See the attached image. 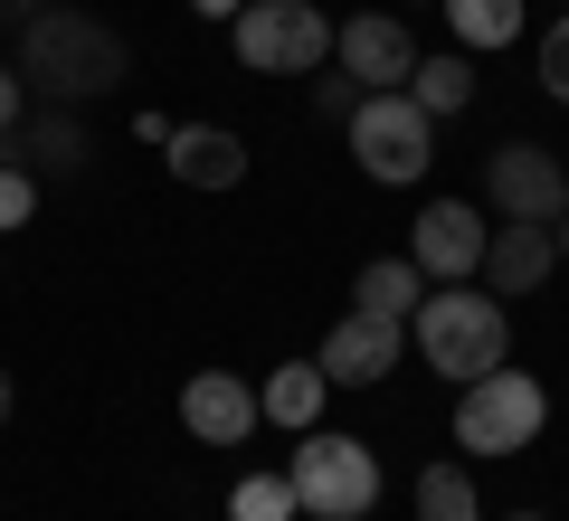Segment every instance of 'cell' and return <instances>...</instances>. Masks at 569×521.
<instances>
[{
	"instance_id": "277c9868",
	"label": "cell",
	"mask_w": 569,
	"mask_h": 521,
	"mask_svg": "<svg viewBox=\"0 0 569 521\" xmlns=\"http://www.w3.org/2000/svg\"><path fill=\"white\" fill-rule=\"evenodd\" d=\"M342 133H351V161H361L370 181H389V190L427 181V161H437V114H427L408 86H389V96H361Z\"/></svg>"
},
{
	"instance_id": "44dd1931",
	"label": "cell",
	"mask_w": 569,
	"mask_h": 521,
	"mask_svg": "<svg viewBox=\"0 0 569 521\" xmlns=\"http://www.w3.org/2000/svg\"><path fill=\"white\" fill-rule=\"evenodd\" d=\"M29 209H39V171L0 161V228H29Z\"/></svg>"
},
{
	"instance_id": "4fadbf2b",
	"label": "cell",
	"mask_w": 569,
	"mask_h": 521,
	"mask_svg": "<svg viewBox=\"0 0 569 521\" xmlns=\"http://www.w3.org/2000/svg\"><path fill=\"white\" fill-rule=\"evenodd\" d=\"M171 181L181 190H238L247 181V142L219 133V123H181L171 133Z\"/></svg>"
},
{
	"instance_id": "7402d4cb",
	"label": "cell",
	"mask_w": 569,
	"mask_h": 521,
	"mask_svg": "<svg viewBox=\"0 0 569 521\" xmlns=\"http://www.w3.org/2000/svg\"><path fill=\"white\" fill-rule=\"evenodd\" d=\"M541 86H550V96L569 104V10H560V20L541 29Z\"/></svg>"
},
{
	"instance_id": "e0dca14e",
	"label": "cell",
	"mask_w": 569,
	"mask_h": 521,
	"mask_svg": "<svg viewBox=\"0 0 569 521\" xmlns=\"http://www.w3.org/2000/svg\"><path fill=\"white\" fill-rule=\"evenodd\" d=\"M408 96H418L427 114H466V104H475V58H466V48L418 58V67H408Z\"/></svg>"
},
{
	"instance_id": "8992f818",
	"label": "cell",
	"mask_w": 569,
	"mask_h": 521,
	"mask_svg": "<svg viewBox=\"0 0 569 521\" xmlns=\"http://www.w3.org/2000/svg\"><path fill=\"white\" fill-rule=\"evenodd\" d=\"M238 58L257 77H313L332 58V20L313 0H247L238 10Z\"/></svg>"
},
{
	"instance_id": "52a82bcc",
	"label": "cell",
	"mask_w": 569,
	"mask_h": 521,
	"mask_svg": "<svg viewBox=\"0 0 569 521\" xmlns=\"http://www.w3.org/2000/svg\"><path fill=\"white\" fill-rule=\"evenodd\" d=\"M485 200L503 219H569V161L550 142H493L485 152Z\"/></svg>"
},
{
	"instance_id": "5bb4252c",
	"label": "cell",
	"mask_w": 569,
	"mask_h": 521,
	"mask_svg": "<svg viewBox=\"0 0 569 521\" xmlns=\"http://www.w3.org/2000/svg\"><path fill=\"white\" fill-rule=\"evenodd\" d=\"M0 161H20V171H39V181H48V171H77V161H86V123L77 114H39V123H10V133H0Z\"/></svg>"
},
{
	"instance_id": "484cf974",
	"label": "cell",
	"mask_w": 569,
	"mask_h": 521,
	"mask_svg": "<svg viewBox=\"0 0 569 521\" xmlns=\"http://www.w3.org/2000/svg\"><path fill=\"white\" fill-rule=\"evenodd\" d=\"M550 257H569V219H550Z\"/></svg>"
},
{
	"instance_id": "ba28073f",
	"label": "cell",
	"mask_w": 569,
	"mask_h": 521,
	"mask_svg": "<svg viewBox=\"0 0 569 521\" xmlns=\"http://www.w3.org/2000/svg\"><path fill=\"white\" fill-rule=\"evenodd\" d=\"M485 209L475 200H437V209H418V228H408V257H418V275L427 284H466V275H485Z\"/></svg>"
},
{
	"instance_id": "7a4b0ae2",
	"label": "cell",
	"mask_w": 569,
	"mask_h": 521,
	"mask_svg": "<svg viewBox=\"0 0 569 521\" xmlns=\"http://www.w3.org/2000/svg\"><path fill=\"white\" fill-rule=\"evenodd\" d=\"M408 351H418L437 380H485L493 361L512 351V322H503V294L485 284H427V303L408 313Z\"/></svg>"
},
{
	"instance_id": "7c38bea8",
	"label": "cell",
	"mask_w": 569,
	"mask_h": 521,
	"mask_svg": "<svg viewBox=\"0 0 569 521\" xmlns=\"http://www.w3.org/2000/svg\"><path fill=\"white\" fill-rule=\"evenodd\" d=\"M550 265H560V257H550V228H541V219H503V228L485 238V294L512 303V294H531Z\"/></svg>"
},
{
	"instance_id": "30bf717a",
	"label": "cell",
	"mask_w": 569,
	"mask_h": 521,
	"mask_svg": "<svg viewBox=\"0 0 569 521\" xmlns=\"http://www.w3.org/2000/svg\"><path fill=\"white\" fill-rule=\"evenodd\" d=\"M181 427L200 445H247L257 437V380H238V370H200V380H181Z\"/></svg>"
},
{
	"instance_id": "ffe728a7",
	"label": "cell",
	"mask_w": 569,
	"mask_h": 521,
	"mask_svg": "<svg viewBox=\"0 0 569 521\" xmlns=\"http://www.w3.org/2000/svg\"><path fill=\"white\" fill-rule=\"evenodd\" d=\"M305 502H295V474H238V493H228V521H295Z\"/></svg>"
},
{
	"instance_id": "ac0fdd59",
	"label": "cell",
	"mask_w": 569,
	"mask_h": 521,
	"mask_svg": "<svg viewBox=\"0 0 569 521\" xmlns=\"http://www.w3.org/2000/svg\"><path fill=\"white\" fill-rule=\"evenodd\" d=\"M456 29V48H512L522 39V0H437Z\"/></svg>"
},
{
	"instance_id": "5b68a950",
	"label": "cell",
	"mask_w": 569,
	"mask_h": 521,
	"mask_svg": "<svg viewBox=\"0 0 569 521\" xmlns=\"http://www.w3.org/2000/svg\"><path fill=\"white\" fill-rule=\"evenodd\" d=\"M295 502H305L313 521H370V502H380V455H370L361 437H323V427H305V445H295Z\"/></svg>"
},
{
	"instance_id": "603a6c76",
	"label": "cell",
	"mask_w": 569,
	"mask_h": 521,
	"mask_svg": "<svg viewBox=\"0 0 569 521\" xmlns=\"http://www.w3.org/2000/svg\"><path fill=\"white\" fill-rule=\"evenodd\" d=\"M313 104H323L332 123H351V104H361V77H323V86H313Z\"/></svg>"
},
{
	"instance_id": "9c48e42d",
	"label": "cell",
	"mask_w": 569,
	"mask_h": 521,
	"mask_svg": "<svg viewBox=\"0 0 569 521\" xmlns=\"http://www.w3.org/2000/svg\"><path fill=\"white\" fill-rule=\"evenodd\" d=\"M313 361H323V380H332V389H370V380H389V370L408 361V322L342 313V322L323 332V351H313Z\"/></svg>"
},
{
	"instance_id": "d6986e66",
	"label": "cell",
	"mask_w": 569,
	"mask_h": 521,
	"mask_svg": "<svg viewBox=\"0 0 569 521\" xmlns=\"http://www.w3.org/2000/svg\"><path fill=\"white\" fill-rule=\"evenodd\" d=\"M418 521H485L466 464H427V474H418Z\"/></svg>"
},
{
	"instance_id": "d4e9b609",
	"label": "cell",
	"mask_w": 569,
	"mask_h": 521,
	"mask_svg": "<svg viewBox=\"0 0 569 521\" xmlns=\"http://www.w3.org/2000/svg\"><path fill=\"white\" fill-rule=\"evenodd\" d=\"M190 10H200V20H238L247 0H190Z\"/></svg>"
},
{
	"instance_id": "83f0119b",
	"label": "cell",
	"mask_w": 569,
	"mask_h": 521,
	"mask_svg": "<svg viewBox=\"0 0 569 521\" xmlns=\"http://www.w3.org/2000/svg\"><path fill=\"white\" fill-rule=\"evenodd\" d=\"M512 521H550V512H512Z\"/></svg>"
},
{
	"instance_id": "2e32d148",
	"label": "cell",
	"mask_w": 569,
	"mask_h": 521,
	"mask_svg": "<svg viewBox=\"0 0 569 521\" xmlns=\"http://www.w3.org/2000/svg\"><path fill=\"white\" fill-rule=\"evenodd\" d=\"M427 303V275L418 257H370L361 275H351V313H380V322H408Z\"/></svg>"
},
{
	"instance_id": "9a60e30c",
	"label": "cell",
	"mask_w": 569,
	"mask_h": 521,
	"mask_svg": "<svg viewBox=\"0 0 569 521\" xmlns=\"http://www.w3.org/2000/svg\"><path fill=\"white\" fill-rule=\"evenodd\" d=\"M323 399H332L323 361H284V370H266V380H257V418L266 427H295V437L323 418Z\"/></svg>"
},
{
	"instance_id": "6da1fadb",
	"label": "cell",
	"mask_w": 569,
	"mask_h": 521,
	"mask_svg": "<svg viewBox=\"0 0 569 521\" xmlns=\"http://www.w3.org/2000/svg\"><path fill=\"white\" fill-rule=\"evenodd\" d=\"M123 77H133V58H123V39H114L104 20H86V10H48V20H29V39H20V86H39L48 104L114 96Z\"/></svg>"
},
{
	"instance_id": "8fae6325",
	"label": "cell",
	"mask_w": 569,
	"mask_h": 521,
	"mask_svg": "<svg viewBox=\"0 0 569 521\" xmlns=\"http://www.w3.org/2000/svg\"><path fill=\"white\" fill-rule=\"evenodd\" d=\"M332 58H342V77H361V96H389V86H408V67H418V39L370 10V20L332 29Z\"/></svg>"
},
{
	"instance_id": "4316f807",
	"label": "cell",
	"mask_w": 569,
	"mask_h": 521,
	"mask_svg": "<svg viewBox=\"0 0 569 521\" xmlns=\"http://www.w3.org/2000/svg\"><path fill=\"white\" fill-rule=\"evenodd\" d=\"M0 418H10V370H0Z\"/></svg>"
},
{
	"instance_id": "cb8c5ba5",
	"label": "cell",
	"mask_w": 569,
	"mask_h": 521,
	"mask_svg": "<svg viewBox=\"0 0 569 521\" xmlns=\"http://www.w3.org/2000/svg\"><path fill=\"white\" fill-rule=\"evenodd\" d=\"M20 96H29V86H20V67H0V133L20 123Z\"/></svg>"
},
{
	"instance_id": "3957f363",
	"label": "cell",
	"mask_w": 569,
	"mask_h": 521,
	"mask_svg": "<svg viewBox=\"0 0 569 521\" xmlns=\"http://www.w3.org/2000/svg\"><path fill=\"white\" fill-rule=\"evenodd\" d=\"M541 427H550V389L531 370H512V361H493L485 380L456 389V445L466 455H522Z\"/></svg>"
}]
</instances>
